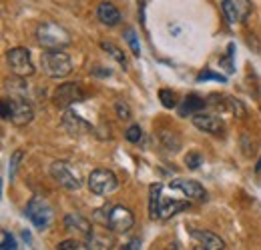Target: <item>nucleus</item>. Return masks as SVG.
Instances as JSON below:
<instances>
[{"mask_svg":"<svg viewBox=\"0 0 261 250\" xmlns=\"http://www.w3.org/2000/svg\"><path fill=\"white\" fill-rule=\"evenodd\" d=\"M40 64L48 78H66L72 72V60L65 52V48H57V50L46 48L40 54Z\"/></svg>","mask_w":261,"mask_h":250,"instance_id":"obj_1","label":"nucleus"},{"mask_svg":"<svg viewBox=\"0 0 261 250\" xmlns=\"http://www.w3.org/2000/svg\"><path fill=\"white\" fill-rule=\"evenodd\" d=\"M36 42L42 46V48H66L70 44V34L57 22H40L36 26Z\"/></svg>","mask_w":261,"mask_h":250,"instance_id":"obj_2","label":"nucleus"},{"mask_svg":"<svg viewBox=\"0 0 261 250\" xmlns=\"http://www.w3.org/2000/svg\"><path fill=\"white\" fill-rule=\"evenodd\" d=\"M87 184H89V190H91L93 194H97V196H107V194H113V192L119 188V178H117V174H115L113 170H109V168H97V170L91 172Z\"/></svg>","mask_w":261,"mask_h":250,"instance_id":"obj_3","label":"nucleus"},{"mask_svg":"<svg viewBox=\"0 0 261 250\" xmlns=\"http://www.w3.org/2000/svg\"><path fill=\"white\" fill-rule=\"evenodd\" d=\"M53 216H55L53 206H50L44 198H40V196L31 198V202L27 204V218L31 220L38 230L48 228L50 222H53Z\"/></svg>","mask_w":261,"mask_h":250,"instance_id":"obj_4","label":"nucleus"},{"mask_svg":"<svg viewBox=\"0 0 261 250\" xmlns=\"http://www.w3.org/2000/svg\"><path fill=\"white\" fill-rule=\"evenodd\" d=\"M6 60H8V66L10 70L20 76V78H27V76H33L34 72V64L33 58H31V52L22 46H16V48H10L8 54H6Z\"/></svg>","mask_w":261,"mask_h":250,"instance_id":"obj_5","label":"nucleus"},{"mask_svg":"<svg viewBox=\"0 0 261 250\" xmlns=\"http://www.w3.org/2000/svg\"><path fill=\"white\" fill-rule=\"evenodd\" d=\"M83 100H85V92H83L81 84H76V82H65V84L57 86V90L53 94V102L61 108H66V106L83 102Z\"/></svg>","mask_w":261,"mask_h":250,"instance_id":"obj_6","label":"nucleus"},{"mask_svg":"<svg viewBox=\"0 0 261 250\" xmlns=\"http://www.w3.org/2000/svg\"><path fill=\"white\" fill-rule=\"evenodd\" d=\"M135 224V216L127 206H113L111 212H109V228L117 234H125L129 232Z\"/></svg>","mask_w":261,"mask_h":250,"instance_id":"obj_7","label":"nucleus"},{"mask_svg":"<svg viewBox=\"0 0 261 250\" xmlns=\"http://www.w3.org/2000/svg\"><path fill=\"white\" fill-rule=\"evenodd\" d=\"M50 176L55 182H59L66 190H79L81 180L76 178V174L66 166L65 162H53L50 164Z\"/></svg>","mask_w":261,"mask_h":250,"instance_id":"obj_8","label":"nucleus"},{"mask_svg":"<svg viewBox=\"0 0 261 250\" xmlns=\"http://www.w3.org/2000/svg\"><path fill=\"white\" fill-rule=\"evenodd\" d=\"M193 124H195V128L203 130V132H207V134H213V136H219V134L225 132L223 120H221L219 116H215V114L197 112V114H193Z\"/></svg>","mask_w":261,"mask_h":250,"instance_id":"obj_9","label":"nucleus"},{"mask_svg":"<svg viewBox=\"0 0 261 250\" xmlns=\"http://www.w3.org/2000/svg\"><path fill=\"white\" fill-rule=\"evenodd\" d=\"M10 104H12V118H10V122L14 126H27L33 122L34 118V110L33 106L24 100V98H12L10 100Z\"/></svg>","mask_w":261,"mask_h":250,"instance_id":"obj_10","label":"nucleus"},{"mask_svg":"<svg viewBox=\"0 0 261 250\" xmlns=\"http://www.w3.org/2000/svg\"><path fill=\"white\" fill-rule=\"evenodd\" d=\"M63 128L70 136H83V134H91L93 132V126L89 124L85 118H81L76 112H72V110H66L63 114Z\"/></svg>","mask_w":261,"mask_h":250,"instance_id":"obj_11","label":"nucleus"},{"mask_svg":"<svg viewBox=\"0 0 261 250\" xmlns=\"http://www.w3.org/2000/svg\"><path fill=\"white\" fill-rule=\"evenodd\" d=\"M171 186L181 190L187 198H193L197 202H205L207 200V190L201 186L197 180H183V178H179V180H173Z\"/></svg>","mask_w":261,"mask_h":250,"instance_id":"obj_12","label":"nucleus"},{"mask_svg":"<svg viewBox=\"0 0 261 250\" xmlns=\"http://www.w3.org/2000/svg\"><path fill=\"white\" fill-rule=\"evenodd\" d=\"M65 228L68 232H79L83 234L85 238H93V226H91V220L81 216V214H66L65 216Z\"/></svg>","mask_w":261,"mask_h":250,"instance_id":"obj_13","label":"nucleus"},{"mask_svg":"<svg viewBox=\"0 0 261 250\" xmlns=\"http://www.w3.org/2000/svg\"><path fill=\"white\" fill-rule=\"evenodd\" d=\"M191 236H193V240H195L197 244L201 246V248L205 250H223L225 248V242L217 236V234H213V232H209V230H191Z\"/></svg>","mask_w":261,"mask_h":250,"instance_id":"obj_14","label":"nucleus"},{"mask_svg":"<svg viewBox=\"0 0 261 250\" xmlns=\"http://www.w3.org/2000/svg\"><path fill=\"white\" fill-rule=\"evenodd\" d=\"M98 20L107 26H117L121 22V12L117 10V6H113L111 2H100L97 10Z\"/></svg>","mask_w":261,"mask_h":250,"instance_id":"obj_15","label":"nucleus"},{"mask_svg":"<svg viewBox=\"0 0 261 250\" xmlns=\"http://www.w3.org/2000/svg\"><path fill=\"white\" fill-rule=\"evenodd\" d=\"M157 136H159V144L163 146L165 152H169V154H177V152L181 150V138H179L177 132L161 128Z\"/></svg>","mask_w":261,"mask_h":250,"instance_id":"obj_16","label":"nucleus"},{"mask_svg":"<svg viewBox=\"0 0 261 250\" xmlns=\"http://www.w3.org/2000/svg\"><path fill=\"white\" fill-rule=\"evenodd\" d=\"M203 108H205V100H203L201 96H197V94H189V96H185V100L181 102L179 114H181V116H193L197 112H201Z\"/></svg>","mask_w":261,"mask_h":250,"instance_id":"obj_17","label":"nucleus"},{"mask_svg":"<svg viewBox=\"0 0 261 250\" xmlns=\"http://www.w3.org/2000/svg\"><path fill=\"white\" fill-rule=\"evenodd\" d=\"M161 190L163 186L157 182L149 188V216L155 218H161Z\"/></svg>","mask_w":261,"mask_h":250,"instance_id":"obj_18","label":"nucleus"},{"mask_svg":"<svg viewBox=\"0 0 261 250\" xmlns=\"http://www.w3.org/2000/svg\"><path fill=\"white\" fill-rule=\"evenodd\" d=\"M189 204L187 202H177V200H163L161 198V218H171L177 212L185 210Z\"/></svg>","mask_w":261,"mask_h":250,"instance_id":"obj_19","label":"nucleus"},{"mask_svg":"<svg viewBox=\"0 0 261 250\" xmlns=\"http://www.w3.org/2000/svg\"><path fill=\"white\" fill-rule=\"evenodd\" d=\"M223 100H225V108H227L231 114H235V118H245L247 116V110H245V106H243V102L239 98H235V96H223Z\"/></svg>","mask_w":261,"mask_h":250,"instance_id":"obj_20","label":"nucleus"},{"mask_svg":"<svg viewBox=\"0 0 261 250\" xmlns=\"http://www.w3.org/2000/svg\"><path fill=\"white\" fill-rule=\"evenodd\" d=\"M100 46H102V50H107V52H109V54H111V56H113L117 63L121 64L123 68H127V66H129V63H127V56H125V52H123L121 48H117L113 42H100Z\"/></svg>","mask_w":261,"mask_h":250,"instance_id":"obj_21","label":"nucleus"},{"mask_svg":"<svg viewBox=\"0 0 261 250\" xmlns=\"http://www.w3.org/2000/svg\"><path fill=\"white\" fill-rule=\"evenodd\" d=\"M221 8H223V14H225L229 24H235L237 20H241V18H239V10H237V2H233V0H223V2H221Z\"/></svg>","mask_w":261,"mask_h":250,"instance_id":"obj_22","label":"nucleus"},{"mask_svg":"<svg viewBox=\"0 0 261 250\" xmlns=\"http://www.w3.org/2000/svg\"><path fill=\"white\" fill-rule=\"evenodd\" d=\"M241 150L245 157H255V152H257L255 138H251V134H247V132L241 134Z\"/></svg>","mask_w":261,"mask_h":250,"instance_id":"obj_23","label":"nucleus"},{"mask_svg":"<svg viewBox=\"0 0 261 250\" xmlns=\"http://www.w3.org/2000/svg\"><path fill=\"white\" fill-rule=\"evenodd\" d=\"M125 40H127V44L130 46L133 54H135V56H141V44H139L137 32L133 30V28H127V30H125Z\"/></svg>","mask_w":261,"mask_h":250,"instance_id":"obj_24","label":"nucleus"},{"mask_svg":"<svg viewBox=\"0 0 261 250\" xmlns=\"http://www.w3.org/2000/svg\"><path fill=\"white\" fill-rule=\"evenodd\" d=\"M22 150H14L12 152V157H10V162H8V180H12L14 178V174H16V170H18V164H20V160H22Z\"/></svg>","mask_w":261,"mask_h":250,"instance_id":"obj_25","label":"nucleus"},{"mask_svg":"<svg viewBox=\"0 0 261 250\" xmlns=\"http://www.w3.org/2000/svg\"><path fill=\"white\" fill-rule=\"evenodd\" d=\"M159 100H161V104L165 108H175L177 106V96H175L173 90H167V88L159 90Z\"/></svg>","mask_w":261,"mask_h":250,"instance_id":"obj_26","label":"nucleus"},{"mask_svg":"<svg viewBox=\"0 0 261 250\" xmlns=\"http://www.w3.org/2000/svg\"><path fill=\"white\" fill-rule=\"evenodd\" d=\"M125 138L129 140L130 144H139L141 140H143V130H141V126L139 124H133L127 128V132H125Z\"/></svg>","mask_w":261,"mask_h":250,"instance_id":"obj_27","label":"nucleus"},{"mask_svg":"<svg viewBox=\"0 0 261 250\" xmlns=\"http://www.w3.org/2000/svg\"><path fill=\"white\" fill-rule=\"evenodd\" d=\"M0 248H2V250H14V248H18L16 240L12 238V234H10L8 230H2V232H0Z\"/></svg>","mask_w":261,"mask_h":250,"instance_id":"obj_28","label":"nucleus"},{"mask_svg":"<svg viewBox=\"0 0 261 250\" xmlns=\"http://www.w3.org/2000/svg\"><path fill=\"white\" fill-rule=\"evenodd\" d=\"M205 80H217V82H227V78L223 74H215L211 70H203L199 76H197V82H205Z\"/></svg>","mask_w":261,"mask_h":250,"instance_id":"obj_29","label":"nucleus"},{"mask_svg":"<svg viewBox=\"0 0 261 250\" xmlns=\"http://www.w3.org/2000/svg\"><path fill=\"white\" fill-rule=\"evenodd\" d=\"M115 110H117V116H119L121 120H129L130 118V108L127 102L117 100V102H115Z\"/></svg>","mask_w":261,"mask_h":250,"instance_id":"obj_30","label":"nucleus"},{"mask_svg":"<svg viewBox=\"0 0 261 250\" xmlns=\"http://www.w3.org/2000/svg\"><path fill=\"white\" fill-rule=\"evenodd\" d=\"M185 164H187V168L197 170V168L203 164V157H201L199 152H189V154L185 157Z\"/></svg>","mask_w":261,"mask_h":250,"instance_id":"obj_31","label":"nucleus"},{"mask_svg":"<svg viewBox=\"0 0 261 250\" xmlns=\"http://www.w3.org/2000/svg\"><path fill=\"white\" fill-rule=\"evenodd\" d=\"M59 250H81V248H89L85 242H79V240H63L59 242Z\"/></svg>","mask_w":261,"mask_h":250,"instance_id":"obj_32","label":"nucleus"},{"mask_svg":"<svg viewBox=\"0 0 261 250\" xmlns=\"http://www.w3.org/2000/svg\"><path fill=\"white\" fill-rule=\"evenodd\" d=\"M12 118V104L10 100H2V120H10Z\"/></svg>","mask_w":261,"mask_h":250,"instance_id":"obj_33","label":"nucleus"},{"mask_svg":"<svg viewBox=\"0 0 261 250\" xmlns=\"http://www.w3.org/2000/svg\"><path fill=\"white\" fill-rule=\"evenodd\" d=\"M247 44H249V48H253V52H255V54H259L261 52L259 42H257V38H255L253 34H249V36H247Z\"/></svg>","mask_w":261,"mask_h":250,"instance_id":"obj_34","label":"nucleus"},{"mask_svg":"<svg viewBox=\"0 0 261 250\" xmlns=\"http://www.w3.org/2000/svg\"><path fill=\"white\" fill-rule=\"evenodd\" d=\"M95 74H98V76H111V72H109V70H105V68H97V70H95Z\"/></svg>","mask_w":261,"mask_h":250,"instance_id":"obj_35","label":"nucleus"},{"mask_svg":"<svg viewBox=\"0 0 261 250\" xmlns=\"http://www.w3.org/2000/svg\"><path fill=\"white\" fill-rule=\"evenodd\" d=\"M139 244H141L139 240H133V242H129V244H127L125 248H139Z\"/></svg>","mask_w":261,"mask_h":250,"instance_id":"obj_36","label":"nucleus"},{"mask_svg":"<svg viewBox=\"0 0 261 250\" xmlns=\"http://www.w3.org/2000/svg\"><path fill=\"white\" fill-rule=\"evenodd\" d=\"M255 170H257V174H261V160L257 162V166H255Z\"/></svg>","mask_w":261,"mask_h":250,"instance_id":"obj_37","label":"nucleus"}]
</instances>
